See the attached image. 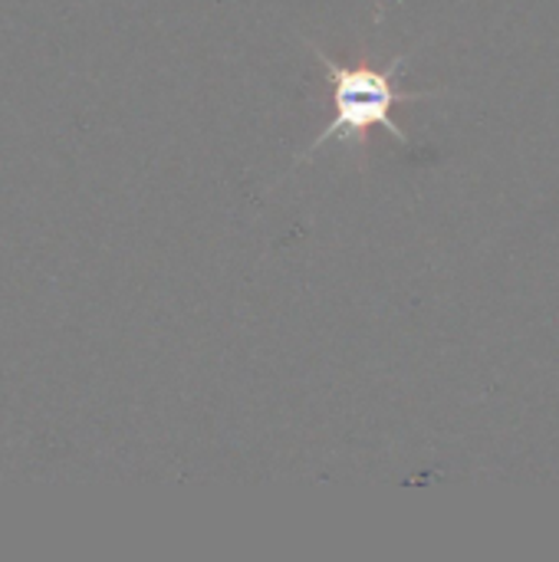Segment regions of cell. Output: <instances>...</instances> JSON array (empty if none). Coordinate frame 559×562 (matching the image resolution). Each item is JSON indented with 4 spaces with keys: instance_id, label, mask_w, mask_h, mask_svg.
I'll list each match as a JSON object with an SVG mask.
<instances>
[{
    "instance_id": "6da1fadb",
    "label": "cell",
    "mask_w": 559,
    "mask_h": 562,
    "mask_svg": "<svg viewBox=\"0 0 559 562\" xmlns=\"http://www.w3.org/2000/svg\"><path fill=\"white\" fill-rule=\"evenodd\" d=\"M320 63L326 66L329 79H333V119L329 125L310 142V148L303 155H297L293 165H303L310 161L320 148H326L336 135H362L366 128L372 125H385L399 142H409V135L395 125L392 119V109L395 102H415V99H432L438 92H402L395 89V72L402 69V63L409 59L405 56H395L389 66H353V63H339L333 59L326 49L313 46Z\"/></svg>"
}]
</instances>
